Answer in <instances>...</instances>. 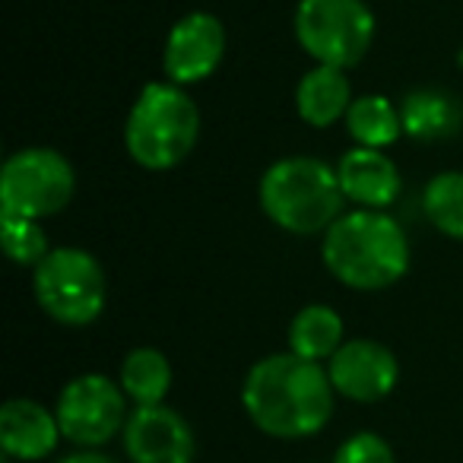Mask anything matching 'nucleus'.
Masks as SVG:
<instances>
[{"mask_svg":"<svg viewBox=\"0 0 463 463\" xmlns=\"http://www.w3.org/2000/svg\"><path fill=\"white\" fill-rule=\"evenodd\" d=\"M225 45H229V35H225V26L219 16L203 14V10H194V14L181 16L168 29L165 48H162L165 80L178 86L203 83L222 64Z\"/></svg>","mask_w":463,"mask_h":463,"instance_id":"9","label":"nucleus"},{"mask_svg":"<svg viewBox=\"0 0 463 463\" xmlns=\"http://www.w3.org/2000/svg\"><path fill=\"white\" fill-rule=\"evenodd\" d=\"M58 463H118V460H111V457L99 454V450H77V454L61 457Z\"/></svg>","mask_w":463,"mask_h":463,"instance_id":"22","label":"nucleus"},{"mask_svg":"<svg viewBox=\"0 0 463 463\" xmlns=\"http://www.w3.org/2000/svg\"><path fill=\"white\" fill-rule=\"evenodd\" d=\"M130 463H194V429L165 403L137 406L121 431Z\"/></svg>","mask_w":463,"mask_h":463,"instance_id":"10","label":"nucleus"},{"mask_svg":"<svg viewBox=\"0 0 463 463\" xmlns=\"http://www.w3.org/2000/svg\"><path fill=\"white\" fill-rule=\"evenodd\" d=\"M61 438L54 410L35 400H7L0 410V448L16 460H45Z\"/></svg>","mask_w":463,"mask_h":463,"instance_id":"13","label":"nucleus"},{"mask_svg":"<svg viewBox=\"0 0 463 463\" xmlns=\"http://www.w3.org/2000/svg\"><path fill=\"white\" fill-rule=\"evenodd\" d=\"M336 175L346 200H353L359 210H384L403 191L397 162L384 156V149L353 146L336 162Z\"/></svg>","mask_w":463,"mask_h":463,"instance_id":"12","label":"nucleus"},{"mask_svg":"<svg viewBox=\"0 0 463 463\" xmlns=\"http://www.w3.org/2000/svg\"><path fill=\"white\" fill-rule=\"evenodd\" d=\"M343 121H346V130L355 140V146L368 149H387L403 134L400 109L384 96H355Z\"/></svg>","mask_w":463,"mask_h":463,"instance_id":"18","label":"nucleus"},{"mask_svg":"<svg viewBox=\"0 0 463 463\" xmlns=\"http://www.w3.org/2000/svg\"><path fill=\"white\" fill-rule=\"evenodd\" d=\"M334 384L321 362L296 353L260 359L241 384V406L264 435L296 441L311 438L334 416Z\"/></svg>","mask_w":463,"mask_h":463,"instance_id":"1","label":"nucleus"},{"mask_svg":"<svg viewBox=\"0 0 463 463\" xmlns=\"http://www.w3.org/2000/svg\"><path fill=\"white\" fill-rule=\"evenodd\" d=\"M403 134L412 140H444L460 128V102L441 90H416L400 102Z\"/></svg>","mask_w":463,"mask_h":463,"instance_id":"15","label":"nucleus"},{"mask_svg":"<svg viewBox=\"0 0 463 463\" xmlns=\"http://www.w3.org/2000/svg\"><path fill=\"white\" fill-rule=\"evenodd\" d=\"M425 216L441 235L463 241V172H441L422 194Z\"/></svg>","mask_w":463,"mask_h":463,"instance_id":"19","label":"nucleus"},{"mask_svg":"<svg viewBox=\"0 0 463 463\" xmlns=\"http://www.w3.org/2000/svg\"><path fill=\"white\" fill-rule=\"evenodd\" d=\"M334 463H393V450L374 431H359V435H349L336 448Z\"/></svg>","mask_w":463,"mask_h":463,"instance_id":"21","label":"nucleus"},{"mask_svg":"<svg viewBox=\"0 0 463 463\" xmlns=\"http://www.w3.org/2000/svg\"><path fill=\"white\" fill-rule=\"evenodd\" d=\"M324 267L343 286L378 292L400 283L410 270V241L400 222L384 210L343 213L324 232Z\"/></svg>","mask_w":463,"mask_h":463,"instance_id":"2","label":"nucleus"},{"mask_svg":"<svg viewBox=\"0 0 463 463\" xmlns=\"http://www.w3.org/2000/svg\"><path fill=\"white\" fill-rule=\"evenodd\" d=\"M0 241H4L7 258L20 267H39L48 258V251H52L39 219L0 216Z\"/></svg>","mask_w":463,"mask_h":463,"instance_id":"20","label":"nucleus"},{"mask_svg":"<svg viewBox=\"0 0 463 463\" xmlns=\"http://www.w3.org/2000/svg\"><path fill=\"white\" fill-rule=\"evenodd\" d=\"M330 384L336 393L355 403H378L397 387V355L378 340H349L334 353L327 365Z\"/></svg>","mask_w":463,"mask_h":463,"instance_id":"11","label":"nucleus"},{"mask_svg":"<svg viewBox=\"0 0 463 463\" xmlns=\"http://www.w3.org/2000/svg\"><path fill=\"white\" fill-rule=\"evenodd\" d=\"M54 416L67 441L80 448H102L128 425V393L105 374H80L64 384Z\"/></svg>","mask_w":463,"mask_h":463,"instance_id":"8","label":"nucleus"},{"mask_svg":"<svg viewBox=\"0 0 463 463\" xmlns=\"http://www.w3.org/2000/svg\"><path fill=\"white\" fill-rule=\"evenodd\" d=\"M343 346V317L330 305H305L289 324V353L311 362L334 359Z\"/></svg>","mask_w":463,"mask_h":463,"instance_id":"16","label":"nucleus"},{"mask_svg":"<svg viewBox=\"0 0 463 463\" xmlns=\"http://www.w3.org/2000/svg\"><path fill=\"white\" fill-rule=\"evenodd\" d=\"M118 384L124 387L128 400H134L137 406H156L172 391V362L165 359V353L153 346L130 349L121 362Z\"/></svg>","mask_w":463,"mask_h":463,"instance_id":"17","label":"nucleus"},{"mask_svg":"<svg viewBox=\"0 0 463 463\" xmlns=\"http://www.w3.org/2000/svg\"><path fill=\"white\" fill-rule=\"evenodd\" d=\"M77 172L58 149L29 146L14 153L0 172V213L23 219H48L71 206Z\"/></svg>","mask_w":463,"mask_h":463,"instance_id":"7","label":"nucleus"},{"mask_svg":"<svg viewBox=\"0 0 463 463\" xmlns=\"http://www.w3.org/2000/svg\"><path fill=\"white\" fill-rule=\"evenodd\" d=\"M353 102V83L340 67L315 64L296 86V111L311 128L336 124L340 118H346Z\"/></svg>","mask_w":463,"mask_h":463,"instance_id":"14","label":"nucleus"},{"mask_svg":"<svg viewBox=\"0 0 463 463\" xmlns=\"http://www.w3.org/2000/svg\"><path fill=\"white\" fill-rule=\"evenodd\" d=\"M258 200L270 222L292 235L327 232L346 206L336 168L315 156H289L273 162L258 184Z\"/></svg>","mask_w":463,"mask_h":463,"instance_id":"3","label":"nucleus"},{"mask_svg":"<svg viewBox=\"0 0 463 463\" xmlns=\"http://www.w3.org/2000/svg\"><path fill=\"white\" fill-rule=\"evenodd\" d=\"M292 29L315 64L349 71L372 48L374 14L365 0H298Z\"/></svg>","mask_w":463,"mask_h":463,"instance_id":"6","label":"nucleus"},{"mask_svg":"<svg viewBox=\"0 0 463 463\" xmlns=\"http://www.w3.org/2000/svg\"><path fill=\"white\" fill-rule=\"evenodd\" d=\"M200 137V109L184 86L156 80L146 83L130 105L124 124V146L137 165L168 172L194 153Z\"/></svg>","mask_w":463,"mask_h":463,"instance_id":"4","label":"nucleus"},{"mask_svg":"<svg viewBox=\"0 0 463 463\" xmlns=\"http://www.w3.org/2000/svg\"><path fill=\"white\" fill-rule=\"evenodd\" d=\"M33 292L39 308L64 327H86L105 308V270L83 248H52L33 267Z\"/></svg>","mask_w":463,"mask_h":463,"instance_id":"5","label":"nucleus"}]
</instances>
